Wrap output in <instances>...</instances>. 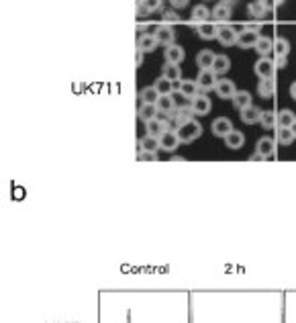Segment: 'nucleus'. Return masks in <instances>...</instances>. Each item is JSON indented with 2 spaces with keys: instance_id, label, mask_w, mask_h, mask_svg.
<instances>
[{
  "instance_id": "1",
  "label": "nucleus",
  "mask_w": 296,
  "mask_h": 323,
  "mask_svg": "<svg viewBox=\"0 0 296 323\" xmlns=\"http://www.w3.org/2000/svg\"><path fill=\"white\" fill-rule=\"evenodd\" d=\"M259 25H245L243 31H239V37H237V47L241 49H249V47H255L257 39H259Z\"/></svg>"
},
{
  "instance_id": "2",
  "label": "nucleus",
  "mask_w": 296,
  "mask_h": 323,
  "mask_svg": "<svg viewBox=\"0 0 296 323\" xmlns=\"http://www.w3.org/2000/svg\"><path fill=\"white\" fill-rule=\"evenodd\" d=\"M176 133H178V137H180L182 143H192V141H196L202 135V125L198 121H190V123L178 127Z\"/></svg>"
},
{
  "instance_id": "3",
  "label": "nucleus",
  "mask_w": 296,
  "mask_h": 323,
  "mask_svg": "<svg viewBox=\"0 0 296 323\" xmlns=\"http://www.w3.org/2000/svg\"><path fill=\"white\" fill-rule=\"evenodd\" d=\"M145 129H147V135H154V137H162L166 131H170V121L166 115H158V119L145 123Z\"/></svg>"
},
{
  "instance_id": "4",
  "label": "nucleus",
  "mask_w": 296,
  "mask_h": 323,
  "mask_svg": "<svg viewBox=\"0 0 296 323\" xmlns=\"http://www.w3.org/2000/svg\"><path fill=\"white\" fill-rule=\"evenodd\" d=\"M237 37H239V31L231 25H221L219 31H217V39L221 45L225 47H231V45H237Z\"/></svg>"
},
{
  "instance_id": "5",
  "label": "nucleus",
  "mask_w": 296,
  "mask_h": 323,
  "mask_svg": "<svg viewBox=\"0 0 296 323\" xmlns=\"http://www.w3.org/2000/svg\"><path fill=\"white\" fill-rule=\"evenodd\" d=\"M217 74L213 72V70H200L198 72V78H196V86H198V90L200 92H209V90H213L215 86H217Z\"/></svg>"
},
{
  "instance_id": "6",
  "label": "nucleus",
  "mask_w": 296,
  "mask_h": 323,
  "mask_svg": "<svg viewBox=\"0 0 296 323\" xmlns=\"http://www.w3.org/2000/svg\"><path fill=\"white\" fill-rule=\"evenodd\" d=\"M158 47H160V41L156 39L154 33H143V35H139V39H137V49H139L141 53H152V51H156Z\"/></svg>"
},
{
  "instance_id": "7",
  "label": "nucleus",
  "mask_w": 296,
  "mask_h": 323,
  "mask_svg": "<svg viewBox=\"0 0 296 323\" xmlns=\"http://www.w3.org/2000/svg\"><path fill=\"white\" fill-rule=\"evenodd\" d=\"M253 70H255V74L259 76V80H263V78H274L276 66H274V60H270V58H259V60L255 62Z\"/></svg>"
},
{
  "instance_id": "8",
  "label": "nucleus",
  "mask_w": 296,
  "mask_h": 323,
  "mask_svg": "<svg viewBox=\"0 0 296 323\" xmlns=\"http://www.w3.org/2000/svg\"><path fill=\"white\" fill-rule=\"evenodd\" d=\"M154 35L160 41V45H166V47L174 45V41H176V33H174V29L170 25H158L156 31H154Z\"/></svg>"
},
{
  "instance_id": "9",
  "label": "nucleus",
  "mask_w": 296,
  "mask_h": 323,
  "mask_svg": "<svg viewBox=\"0 0 296 323\" xmlns=\"http://www.w3.org/2000/svg\"><path fill=\"white\" fill-rule=\"evenodd\" d=\"M211 127H213V135L215 137H223V139L235 129L233 123H231V119H227V117H217Z\"/></svg>"
},
{
  "instance_id": "10",
  "label": "nucleus",
  "mask_w": 296,
  "mask_h": 323,
  "mask_svg": "<svg viewBox=\"0 0 296 323\" xmlns=\"http://www.w3.org/2000/svg\"><path fill=\"white\" fill-rule=\"evenodd\" d=\"M215 90H217V96H219V98H223V100H233V96H235V92H237V86H235L233 80H219L217 86H215Z\"/></svg>"
},
{
  "instance_id": "11",
  "label": "nucleus",
  "mask_w": 296,
  "mask_h": 323,
  "mask_svg": "<svg viewBox=\"0 0 296 323\" xmlns=\"http://www.w3.org/2000/svg\"><path fill=\"white\" fill-rule=\"evenodd\" d=\"M190 106H192L194 115H209L213 104H211V98H209L204 92H200V94H196V96L190 100Z\"/></svg>"
},
{
  "instance_id": "12",
  "label": "nucleus",
  "mask_w": 296,
  "mask_h": 323,
  "mask_svg": "<svg viewBox=\"0 0 296 323\" xmlns=\"http://www.w3.org/2000/svg\"><path fill=\"white\" fill-rule=\"evenodd\" d=\"M255 153H259L263 159L272 157L276 153V141L270 139V137H259L257 143H255Z\"/></svg>"
},
{
  "instance_id": "13",
  "label": "nucleus",
  "mask_w": 296,
  "mask_h": 323,
  "mask_svg": "<svg viewBox=\"0 0 296 323\" xmlns=\"http://www.w3.org/2000/svg\"><path fill=\"white\" fill-rule=\"evenodd\" d=\"M164 58H166V64H176V66H180V64H182V60L186 58V53H184L182 45L174 43V45H168V47H166Z\"/></svg>"
},
{
  "instance_id": "14",
  "label": "nucleus",
  "mask_w": 296,
  "mask_h": 323,
  "mask_svg": "<svg viewBox=\"0 0 296 323\" xmlns=\"http://www.w3.org/2000/svg\"><path fill=\"white\" fill-rule=\"evenodd\" d=\"M160 145H162L164 151H176L178 145H182V141H180V137H178L176 131H166V133L160 137Z\"/></svg>"
},
{
  "instance_id": "15",
  "label": "nucleus",
  "mask_w": 296,
  "mask_h": 323,
  "mask_svg": "<svg viewBox=\"0 0 296 323\" xmlns=\"http://www.w3.org/2000/svg\"><path fill=\"white\" fill-rule=\"evenodd\" d=\"M176 84V90L186 96L188 100H192L196 94H198V86H196V80H180V82H174Z\"/></svg>"
},
{
  "instance_id": "16",
  "label": "nucleus",
  "mask_w": 296,
  "mask_h": 323,
  "mask_svg": "<svg viewBox=\"0 0 296 323\" xmlns=\"http://www.w3.org/2000/svg\"><path fill=\"white\" fill-rule=\"evenodd\" d=\"M176 100H174V96L172 94H168V96H160V100H158V111L162 113V115H166L168 119L172 117L174 119V113H176Z\"/></svg>"
},
{
  "instance_id": "17",
  "label": "nucleus",
  "mask_w": 296,
  "mask_h": 323,
  "mask_svg": "<svg viewBox=\"0 0 296 323\" xmlns=\"http://www.w3.org/2000/svg\"><path fill=\"white\" fill-rule=\"evenodd\" d=\"M158 115H160L158 104H139V109H137V117L143 123H150V121L158 119Z\"/></svg>"
},
{
  "instance_id": "18",
  "label": "nucleus",
  "mask_w": 296,
  "mask_h": 323,
  "mask_svg": "<svg viewBox=\"0 0 296 323\" xmlns=\"http://www.w3.org/2000/svg\"><path fill=\"white\" fill-rule=\"evenodd\" d=\"M239 117H241V121H243L245 125H255V123H259L261 109H259V106H255V104H251V106H247V109L239 111Z\"/></svg>"
},
{
  "instance_id": "19",
  "label": "nucleus",
  "mask_w": 296,
  "mask_h": 323,
  "mask_svg": "<svg viewBox=\"0 0 296 323\" xmlns=\"http://www.w3.org/2000/svg\"><path fill=\"white\" fill-rule=\"evenodd\" d=\"M231 9H233V5H229V3H221V5H217V7H215V11H213V19H215V23H223V25H227V21L231 19Z\"/></svg>"
},
{
  "instance_id": "20",
  "label": "nucleus",
  "mask_w": 296,
  "mask_h": 323,
  "mask_svg": "<svg viewBox=\"0 0 296 323\" xmlns=\"http://www.w3.org/2000/svg\"><path fill=\"white\" fill-rule=\"evenodd\" d=\"M213 17V13L209 11V7H204V5H198V7H194L192 9V23L198 27V25H204V23H209V19Z\"/></svg>"
},
{
  "instance_id": "21",
  "label": "nucleus",
  "mask_w": 296,
  "mask_h": 323,
  "mask_svg": "<svg viewBox=\"0 0 296 323\" xmlns=\"http://www.w3.org/2000/svg\"><path fill=\"white\" fill-rule=\"evenodd\" d=\"M215 60H217V53H213L211 49H202V51H198V56H196V64H198L200 70H213Z\"/></svg>"
},
{
  "instance_id": "22",
  "label": "nucleus",
  "mask_w": 296,
  "mask_h": 323,
  "mask_svg": "<svg viewBox=\"0 0 296 323\" xmlns=\"http://www.w3.org/2000/svg\"><path fill=\"white\" fill-rule=\"evenodd\" d=\"M174 121H176L178 127H182V125L194 121V111H192V106H190V104H188V106H178L176 113H174Z\"/></svg>"
},
{
  "instance_id": "23",
  "label": "nucleus",
  "mask_w": 296,
  "mask_h": 323,
  "mask_svg": "<svg viewBox=\"0 0 296 323\" xmlns=\"http://www.w3.org/2000/svg\"><path fill=\"white\" fill-rule=\"evenodd\" d=\"M158 149H162V145H160V137H154V135H143L141 139H139V151H158Z\"/></svg>"
},
{
  "instance_id": "24",
  "label": "nucleus",
  "mask_w": 296,
  "mask_h": 323,
  "mask_svg": "<svg viewBox=\"0 0 296 323\" xmlns=\"http://www.w3.org/2000/svg\"><path fill=\"white\" fill-rule=\"evenodd\" d=\"M276 92V80L274 78H263L257 82V94L261 98H272Z\"/></svg>"
},
{
  "instance_id": "25",
  "label": "nucleus",
  "mask_w": 296,
  "mask_h": 323,
  "mask_svg": "<svg viewBox=\"0 0 296 323\" xmlns=\"http://www.w3.org/2000/svg\"><path fill=\"white\" fill-rule=\"evenodd\" d=\"M274 133H276L274 141H276L278 145H290V143L296 139L290 127H276V129H274Z\"/></svg>"
},
{
  "instance_id": "26",
  "label": "nucleus",
  "mask_w": 296,
  "mask_h": 323,
  "mask_svg": "<svg viewBox=\"0 0 296 323\" xmlns=\"http://www.w3.org/2000/svg\"><path fill=\"white\" fill-rule=\"evenodd\" d=\"M270 9H272V5H270V3H263V0H257V3H249V7H247V11H249V15H251L253 19L265 17V15L270 13Z\"/></svg>"
},
{
  "instance_id": "27",
  "label": "nucleus",
  "mask_w": 296,
  "mask_h": 323,
  "mask_svg": "<svg viewBox=\"0 0 296 323\" xmlns=\"http://www.w3.org/2000/svg\"><path fill=\"white\" fill-rule=\"evenodd\" d=\"M139 100H141V104H158L160 92H158L154 86H145V88H141V92H139Z\"/></svg>"
},
{
  "instance_id": "28",
  "label": "nucleus",
  "mask_w": 296,
  "mask_h": 323,
  "mask_svg": "<svg viewBox=\"0 0 296 323\" xmlns=\"http://www.w3.org/2000/svg\"><path fill=\"white\" fill-rule=\"evenodd\" d=\"M217 31H219V27L215 25V23H204V25H198L196 27V35L200 37V39H204V41H211V39H215L217 37Z\"/></svg>"
},
{
  "instance_id": "29",
  "label": "nucleus",
  "mask_w": 296,
  "mask_h": 323,
  "mask_svg": "<svg viewBox=\"0 0 296 323\" xmlns=\"http://www.w3.org/2000/svg\"><path fill=\"white\" fill-rule=\"evenodd\" d=\"M154 88L160 92V96H168V94H172V92L176 90V84H174L172 80H168L166 76H160V78L156 80Z\"/></svg>"
},
{
  "instance_id": "30",
  "label": "nucleus",
  "mask_w": 296,
  "mask_h": 323,
  "mask_svg": "<svg viewBox=\"0 0 296 323\" xmlns=\"http://www.w3.org/2000/svg\"><path fill=\"white\" fill-rule=\"evenodd\" d=\"M243 143H245V135H243L241 131H237V129H233V131L225 137V145H227L229 149H239V147H243Z\"/></svg>"
},
{
  "instance_id": "31",
  "label": "nucleus",
  "mask_w": 296,
  "mask_h": 323,
  "mask_svg": "<svg viewBox=\"0 0 296 323\" xmlns=\"http://www.w3.org/2000/svg\"><path fill=\"white\" fill-rule=\"evenodd\" d=\"M253 49L259 53V58H268V56L274 51V41H272L270 37H261V35H259V39H257V43H255Z\"/></svg>"
},
{
  "instance_id": "32",
  "label": "nucleus",
  "mask_w": 296,
  "mask_h": 323,
  "mask_svg": "<svg viewBox=\"0 0 296 323\" xmlns=\"http://www.w3.org/2000/svg\"><path fill=\"white\" fill-rule=\"evenodd\" d=\"M253 102H251V94L247 92V90H237L235 92V96H233V106L235 109H239V111H243V109H247V106H251Z\"/></svg>"
},
{
  "instance_id": "33",
  "label": "nucleus",
  "mask_w": 296,
  "mask_h": 323,
  "mask_svg": "<svg viewBox=\"0 0 296 323\" xmlns=\"http://www.w3.org/2000/svg\"><path fill=\"white\" fill-rule=\"evenodd\" d=\"M294 121H296V115L290 109H284V111L276 113V127H292Z\"/></svg>"
},
{
  "instance_id": "34",
  "label": "nucleus",
  "mask_w": 296,
  "mask_h": 323,
  "mask_svg": "<svg viewBox=\"0 0 296 323\" xmlns=\"http://www.w3.org/2000/svg\"><path fill=\"white\" fill-rule=\"evenodd\" d=\"M231 70V60L227 58V56H223V53H219L217 56V60H215V66H213V72L217 74V76H223V74H227Z\"/></svg>"
},
{
  "instance_id": "35",
  "label": "nucleus",
  "mask_w": 296,
  "mask_h": 323,
  "mask_svg": "<svg viewBox=\"0 0 296 323\" xmlns=\"http://www.w3.org/2000/svg\"><path fill=\"white\" fill-rule=\"evenodd\" d=\"M162 76H166V78H168V80H172V82H180V78H182L180 66H176V64H164V68H162Z\"/></svg>"
},
{
  "instance_id": "36",
  "label": "nucleus",
  "mask_w": 296,
  "mask_h": 323,
  "mask_svg": "<svg viewBox=\"0 0 296 323\" xmlns=\"http://www.w3.org/2000/svg\"><path fill=\"white\" fill-rule=\"evenodd\" d=\"M274 51H276V56L286 58L290 53V41L286 37H276L274 39Z\"/></svg>"
},
{
  "instance_id": "37",
  "label": "nucleus",
  "mask_w": 296,
  "mask_h": 323,
  "mask_svg": "<svg viewBox=\"0 0 296 323\" xmlns=\"http://www.w3.org/2000/svg\"><path fill=\"white\" fill-rule=\"evenodd\" d=\"M259 123L263 129H276V111H261Z\"/></svg>"
},
{
  "instance_id": "38",
  "label": "nucleus",
  "mask_w": 296,
  "mask_h": 323,
  "mask_svg": "<svg viewBox=\"0 0 296 323\" xmlns=\"http://www.w3.org/2000/svg\"><path fill=\"white\" fill-rule=\"evenodd\" d=\"M160 9H162V5L158 3V0H152V3H139V15H152Z\"/></svg>"
},
{
  "instance_id": "39",
  "label": "nucleus",
  "mask_w": 296,
  "mask_h": 323,
  "mask_svg": "<svg viewBox=\"0 0 296 323\" xmlns=\"http://www.w3.org/2000/svg\"><path fill=\"white\" fill-rule=\"evenodd\" d=\"M137 159L139 162H158V151H139Z\"/></svg>"
},
{
  "instance_id": "40",
  "label": "nucleus",
  "mask_w": 296,
  "mask_h": 323,
  "mask_svg": "<svg viewBox=\"0 0 296 323\" xmlns=\"http://www.w3.org/2000/svg\"><path fill=\"white\" fill-rule=\"evenodd\" d=\"M162 17H164L166 25H168V23H178V21H180V15H178L176 11H166Z\"/></svg>"
},
{
  "instance_id": "41",
  "label": "nucleus",
  "mask_w": 296,
  "mask_h": 323,
  "mask_svg": "<svg viewBox=\"0 0 296 323\" xmlns=\"http://www.w3.org/2000/svg\"><path fill=\"white\" fill-rule=\"evenodd\" d=\"M274 66H276V68H286V66H288V62H286V58H282V56H276V60H274Z\"/></svg>"
},
{
  "instance_id": "42",
  "label": "nucleus",
  "mask_w": 296,
  "mask_h": 323,
  "mask_svg": "<svg viewBox=\"0 0 296 323\" xmlns=\"http://www.w3.org/2000/svg\"><path fill=\"white\" fill-rule=\"evenodd\" d=\"M143 56H145V53H141V51L137 49V53H135V66H137V68L143 66Z\"/></svg>"
},
{
  "instance_id": "43",
  "label": "nucleus",
  "mask_w": 296,
  "mask_h": 323,
  "mask_svg": "<svg viewBox=\"0 0 296 323\" xmlns=\"http://www.w3.org/2000/svg\"><path fill=\"white\" fill-rule=\"evenodd\" d=\"M172 7L174 9H184V7H188V3L186 0H176V3H172Z\"/></svg>"
},
{
  "instance_id": "44",
  "label": "nucleus",
  "mask_w": 296,
  "mask_h": 323,
  "mask_svg": "<svg viewBox=\"0 0 296 323\" xmlns=\"http://www.w3.org/2000/svg\"><path fill=\"white\" fill-rule=\"evenodd\" d=\"M290 96L296 100V82H292V86H290Z\"/></svg>"
},
{
  "instance_id": "45",
  "label": "nucleus",
  "mask_w": 296,
  "mask_h": 323,
  "mask_svg": "<svg viewBox=\"0 0 296 323\" xmlns=\"http://www.w3.org/2000/svg\"><path fill=\"white\" fill-rule=\"evenodd\" d=\"M251 162H263V157H261L259 153H253V155H251Z\"/></svg>"
},
{
  "instance_id": "46",
  "label": "nucleus",
  "mask_w": 296,
  "mask_h": 323,
  "mask_svg": "<svg viewBox=\"0 0 296 323\" xmlns=\"http://www.w3.org/2000/svg\"><path fill=\"white\" fill-rule=\"evenodd\" d=\"M290 129H292V133H294V137H296V121L292 123V127H290Z\"/></svg>"
}]
</instances>
